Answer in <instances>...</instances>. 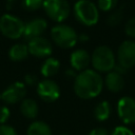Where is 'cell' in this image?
Wrapping results in <instances>:
<instances>
[{
  "instance_id": "6da1fadb",
  "label": "cell",
  "mask_w": 135,
  "mask_h": 135,
  "mask_svg": "<svg viewBox=\"0 0 135 135\" xmlns=\"http://www.w3.org/2000/svg\"><path fill=\"white\" fill-rule=\"evenodd\" d=\"M103 80L95 70H84L76 75L74 81L75 94L81 99H91L101 93Z\"/></svg>"
},
{
  "instance_id": "7a4b0ae2",
  "label": "cell",
  "mask_w": 135,
  "mask_h": 135,
  "mask_svg": "<svg viewBox=\"0 0 135 135\" xmlns=\"http://www.w3.org/2000/svg\"><path fill=\"white\" fill-rule=\"evenodd\" d=\"M76 19L83 25L92 26L99 19V9L91 0H78L74 5Z\"/></svg>"
},
{
  "instance_id": "3957f363",
  "label": "cell",
  "mask_w": 135,
  "mask_h": 135,
  "mask_svg": "<svg viewBox=\"0 0 135 135\" xmlns=\"http://www.w3.org/2000/svg\"><path fill=\"white\" fill-rule=\"evenodd\" d=\"M91 62L97 72H110L116 65V58L113 51L107 45L97 46L91 56Z\"/></svg>"
},
{
  "instance_id": "277c9868",
  "label": "cell",
  "mask_w": 135,
  "mask_h": 135,
  "mask_svg": "<svg viewBox=\"0 0 135 135\" xmlns=\"http://www.w3.org/2000/svg\"><path fill=\"white\" fill-rule=\"evenodd\" d=\"M52 40L62 49L73 47L78 41V35L75 30L66 24H57L51 30Z\"/></svg>"
},
{
  "instance_id": "5b68a950",
  "label": "cell",
  "mask_w": 135,
  "mask_h": 135,
  "mask_svg": "<svg viewBox=\"0 0 135 135\" xmlns=\"http://www.w3.org/2000/svg\"><path fill=\"white\" fill-rule=\"evenodd\" d=\"M0 32L9 39H18L23 36L24 23L16 16L4 14L0 17Z\"/></svg>"
},
{
  "instance_id": "8992f818",
  "label": "cell",
  "mask_w": 135,
  "mask_h": 135,
  "mask_svg": "<svg viewBox=\"0 0 135 135\" xmlns=\"http://www.w3.org/2000/svg\"><path fill=\"white\" fill-rule=\"evenodd\" d=\"M42 7L49 18L59 23L70 15V5L66 0H44Z\"/></svg>"
},
{
  "instance_id": "52a82bcc",
  "label": "cell",
  "mask_w": 135,
  "mask_h": 135,
  "mask_svg": "<svg viewBox=\"0 0 135 135\" xmlns=\"http://www.w3.org/2000/svg\"><path fill=\"white\" fill-rule=\"evenodd\" d=\"M117 113L123 123L135 122V99L130 96L121 97L117 102Z\"/></svg>"
},
{
  "instance_id": "ba28073f",
  "label": "cell",
  "mask_w": 135,
  "mask_h": 135,
  "mask_svg": "<svg viewBox=\"0 0 135 135\" xmlns=\"http://www.w3.org/2000/svg\"><path fill=\"white\" fill-rule=\"evenodd\" d=\"M118 63L124 69H130L135 65V42L132 40L123 41L117 52Z\"/></svg>"
},
{
  "instance_id": "9c48e42d",
  "label": "cell",
  "mask_w": 135,
  "mask_h": 135,
  "mask_svg": "<svg viewBox=\"0 0 135 135\" xmlns=\"http://www.w3.org/2000/svg\"><path fill=\"white\" fill-rule=\"evenodd\" d=\"M37 94L42 100L46 102H53L59 98L60 89L55 81L50 79H44L38 83Z\"/></svg>"
},
{
  "instance_id": "30bf717a",
  "label": "cell",
  "mask_w": 135,
  "mask_h": 135,
  "mask_svg": "<svg viewBox=\"0 0 135 135\" xmlns=\"http://www.w3.org/2000/svg\"><path fill=\"white\" fill-rule=\"evenodd\" d=\"M25 95H26V89H25L24 83L20 81H16L12 83L11 85H8L2 92L1 99L8 104H13V103H17L23 100Z\"/></svg>"
},
{
  "instance_id": "8fae6325",
  "label": "cell",
  "mask_w": 135,
  "mask_h": 135,
  "mask_svg": "<svg viewBox=\"0 0 135 135\" xmlns=\"http://www.w3.org/2000/svg\"><path fill=\"white\" fill-rule=\"evenodd\" d=\"M28 52L31 55L38 57V58H45L49 57L53 52L52 43L43 37H37L34 39H31L27 44Z\"/></svg>"
},
{
  "instance_id": "7c38bea8",
  "label": "cell",
  "mask_w": 135,
  "mask_h": 135,
  "mask_svg": "<svg viewBox=\"0 0 135 135\" xmlns=\"http://www.w3.org/2000/svg\"><path fill=\"white\" fill-rule=\"evenodd\" d=\"M47 27V23L43 18H34L24 24L23 36L28 41L31 39L40 37Z\"/></svg>"
},
{
  "instance_id": "4fadbf2b",
  "label": "cell",
  "mask_w": 135,
  "mask_h": 135,
  "mask_svg": "<svg viewBox=\"0 0 135 135\" xmlns=\"http://www.w3.org/2000/svg\"><path fill=\"white\" fill-rule=\"evenodd\" d=\"M70 62H71L73 70L81 72V71L86 70L88 65L90 64L91 56L89 55V53L85 50L78 49L72 53L71 58H70Z\"/></svg>"
},
{
  "instance_id": "5bb4252c",
  "label": "cell",
  "mask_w": 135,
  "mask_h": 135,
  "mask_svg": "<svg viewBox=\"0 0 135 135\" xmlns=\"http://www.w3.org/2000/svg\"><path fill=\"white\" fill-rule=\"evenodd\" d=\"M104 83H105L109 91L114 92V93L120 92L124 86L123 76L121 74L117 73L116 71L112 70L107 74L105 79H104Z\"/></svg>"
},
{
  "instance_id": "9a60e30c",
  "label": "cell",
  "mask_w": 135,
  "mask_h": 135,
  "mask_svg": "<svg viewBox=\"0 0 135 135\" xmlns=\"http://www.w3.org/2000/svg\"><path fill=\"white\" fill-rule=\"evenodd\" d=\"M30 52H28V47L26 44L24 43H17L15 45H13L9 51H8V57L12 61H22L24 59L27 58Z\"/></svg>"
},
{
  "instance_id": "2e32d148",
  "label": "cell",
  "mask_w": 135,
  "mask_h": 135,
  "mask_svg": "<svg viewBox=\"0 0 135 135\" xmlns=\"http://www.w3.org/2000/svg\"><path fill=\"white\" fill-rule=\"evenodd\" d=\"M20 111L24 117L28 119H34L38 115V104L33 99H23L20 105Z\"/></svg>"
},
{
  "instance_id": "e0dca14e",
  "label": "cell",
  "mask_w": 135,
  "mask_h": 135,
  "mask_svg": "<svg viewBox=\"0 0 135 135\" xmlns=\"http://www.w3.org/2000/svg\"><path fill=\"white\" fill-rule=\"evenodd\" d=\"M60 69V62L53 57H49L41 65L40 72L44 77H52L58 73Z\"/></svg>"
},
{
  "instance_id": "ac0fdd59",
  "label": "cell",
  "mask_w": 135,
  "mask_h": 135,
  "mask_svg": "<svg viewBox=\"0 0 135 135\" xmlns=\"http://www.w3.org/2000/svg\"><path fill=\"white\" fill-rule=\"evenodd\" d=\"M27 135H52L50 126L44 121H34L27 128Z\"/></svg>"
},
{
  "instance_id": "d6986e66",
  "label": "cell",
  "mask_w": 135,
  "mask_h": 135,
  "mask_svg": "<svg viewBox=\"0 0 135 135\" xmlns=\"http://www.w3.org/2000/svg\"><path fill=\"white\" fill-rule=\"evenodd\" d=\"M110 115H111V104L107 100L100 101L94 109V116L99 121L107 120L110 117Z\"/></svg>"
},
{
  "instance_id": "ffe728a7",
  "label": "cell",
  "mask_w": 135,
  "mask_h": 135,
  "mask_svg": "<svg viewBox=\"0 0 135 135\" xmlns=\"http://www.w3.org/2000/svg\"><path fill=\"white\" fill-rule=\"evenodd\" d=\"M122 18H123V9L122 7H119L115 11H113L107 18V24L109 26H116L118 25L121 21H122Z\"/></svg>"
},
{
  "instance_id": "44dd1931",
  "label": "cell",
  "mask_w": 135,
  "mask_h": 135,
  "mask_svg": "<svg viewBox=\"0 0 135 135\" xmlns=\"http://www.w3.org/2000/svg\"><path fill=\"white\" fill-rule=\"evenodd\" d=\"M44 0H22V6L26 11H37L43 5Z\"/></svg>"
},
{
  "instance_id": "7402d4cb",
  "label": "cell",
  "mask_w": 135,
  "mask_h": 135,
  "mask_svg": "<svg viewBox=\"0 0 135 135\" xmlns=\"http://www.w3.org/2000/svg\"><path fill=\"white\" fill-rule=\"evenodd\" d=\"M118 3V0H98V9L103 12L112 11Z\"/></svg>"
},
{
  "instance_id": "603a6c76",
  "label": "cell",
  "mask_w": 135,
  "mask_h": 135,
  "mask_svg": "<svg viewBox=\"0 0 135 135\" xmlns=\"http://www.w3.org/2000/svg\"><path fill=\"white\" fill-rule=\"evenodd\" d=\"M124 33L127 36L134 38L135 37V17L130 18L124 26Z\"/></svg>"
},
{
  "instance_id": "cb8c5ba5",
  "label": "cell",
  "mask_w": 135,
  "mask_h": 135,
  "mask_svg": "<svg viewBox=\"0 0 135 135\" xmlns=\"http://www.w3.org/2000/svg\"><path fill=\"white\" fill-rule=\"evenodd\" d=\"M111 135H134V133L130 129H128L127 127L119 126V127H116L112 131Z\"/></svg>"
},
{
  "instance_id": "d4e9b609",
  "label": "cell",
  "mask_w": 135,
  "mask_h": 135,
  "mask_svg": "<svg viewBox=\"0 0 135 135\" xmlns=\"http://www.w3.org/2000/svg\"><path fill=\"white\" fill-rule=\"evenodd\" d=\"M0 135H18L16 130L8 124H0Z\"/></svg>"
},
{
  "instance_id": "484cf974",
  "label": "cell",
  "mask_w": 135,
  "mask_h": 135,
  "mask_svg": "<svg viewBox=\"0 0 135 135\" xmlns=\"http://www.w3.org/2000/svg\"><path fill=\"white\" fill-rule=\"evenodd\" d=\"M9 110L7 107L4 105H0V124H4L6 122V120L9 118Z\"/></svg>"
},
{
  "instance_id": "4316f807",
  "label": "cell",
  "mask_w": 135,
  "mask_h": 135,
  "mask_svg": "<svg viewBox=\"0 0 135 135\" xmlns=\"http://www.w3.org/2000/svg\"><path fill=\"white\" fill-rule=\"evenodd\" d=\"M89 135H109V133L104 128H95L90 131Z\"/></svg>"
},
{
  "instance_id": "83f0119b",
  "label": "cell",
  "mask_w": 135,
  "mask_h": 135,
  "mask_svg": "<svg viewBox=\"0 0 135 135\" xmlns=\"http://www.w3.org/2000/svg\"><path fill=\"white\" fill-rule=\"evenodd\" d=\"M24 80H25V83H27L30 85H33L37 82V77L33 74H27V75H25Z\"/></svg>"
},
{
  "instance_id": "f1b7e54d",
  "label": "cell",
  "mask_w": 135,
  "mask_h": 135,
  "mask_svg": "<svg viewBox=\"0 0 135 135\" xmlns=\"http://www.w3.org/2000/svg\"><path fill=\"white\" fill-rule=\"evenodd\" d=\"M79 38H80L81 41H86V40H88V36H86V35H83V34L80 35V37H78V39H79Z\"/></svg>"
},
{
  "instance_id": "f546056e",
  "label": "cell",
  "mask_w": 135,
  "mask_h": 135,
  "mask_svg": "<svg viewBox=\"0 0 135 135\" xmlns=\"http://www.w3.org/2000/svg\"><path fill=\"white\" fill-rule=\"evenodd\" d=\"M1 94H2V93H0V99H1Z\"/></svg>"
},
{
  "instance_id": "4dcf8cb0",
  "label": "cell",
  "mask_w": 135,
  "mask_h": 135,
  "mask_svg": "<svg viewBox=\"0 0 135 135\" xmlns=\"http://www.w3.org/2000/svg\"><path fill=\"white\" fill-rule=\"evenodd\" d=\"M61 135H68V134H61Z\"/></svg>"
}]
</instances>
